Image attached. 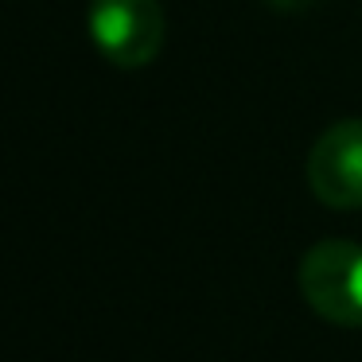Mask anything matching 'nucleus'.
<instances>
[{
  "instance_id": "nucleus-1",
  "label": "nucleus",
  "mask_w": 362,
  "mask_h": 362,
  "mask_svg": "<svg viewBox=\"0 0 362 362\" xmlns=\"http://www.w3.org/2000/svg\"><path fill=\"white\" fill-rule=\"evenodd\" d=\"M300 292L308 308L335 327H362V245L323 238L300 261Z\"/></svg>"
},
{
  "instance_id": "nucleus-2",
  "label": "nucleus",
  "mask_w": 362,
  "mask_h": 362,
  "mask_svg": "<svg viewBox=\"0 0 362 362\" xmlns=\"http://www.w3.org/2000/svg\"><path fill=\"white\" fill-rule=\"evenodd\" d=\"M160 0H90V40L121 71H141L164 47Z\"/></svg>"
},
{
  "instance_id": "nucleus-3",
  "label": "nucleus",
  "mask_w": 362,
  "mask_h": 362,
  "mask_svg": "<svg viewBox=\"0 0 362 362\" xmlns=\"http://www.w3.org/2000/svg\"><path fill=\"white\" fill-rule=\"evenodd\" d=\"M308 187L331 211L362 206V117L335 121L308 152Z\"/></svg>"
},
{
  "instance_id": "nucleus-4",
  "label": "nucleus",
  "mask_w": 362,
  "mask_h": 362,
  "mask_svg": "<svg viewBox=\"0 0 362 362\" xmlns=\"http://www.w3.org/2000/svg\"><path fill=\"white\" fill-rule=\"evenodd\" d=\"M265 4H273L276 12H304V8H312L315 0H265Z\"/></svg>"
}]
</instances>
